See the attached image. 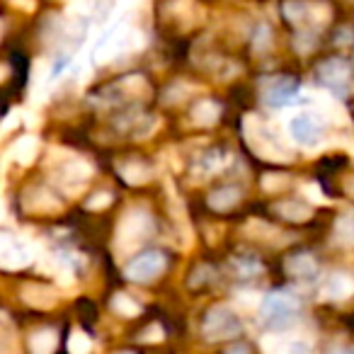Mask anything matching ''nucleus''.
<instances>
[{"instance_id": "nucleus-8", "label": "nucleus", "mask_w": 354, "mask_h": 354, "mask_svg": "<svg viewBox=\"0 0 354 354\" xmlns=\"http://www.w3.org/2000/svg\"><path fill=\"white\" fill-rule=\"evenodd\" d=\"M286 272L301 281H313L318 277V262L308 252H296V255L286 257Z\"/></svg>"}, {"instance_id": "nucleus-12", "label": "nucleus", "mask_w": 354, "mask_h": 354, "mask_svg": "<svg viewBox=\"0 0 354 354\" xmlns=\"http://www.w3.org/2000/svg\"><path fill=\"white\" fill-rule=\"evenodd\" d=\"M32 352L35 354H51L56 349V333L51 330H41L32 337Z\"/></svg>"}, {"instance_id": "nucleus-13", "label": "nucleus", "mask_w": 354, "mask_h": 354, "mask_svg": "<svg viewBox=\"0 0 354 354\" xmlns=\"http://www.w3.org/2000/svg\"><path fill=\"white\" fill-rule=\"evenodd\" d=\"M192 117L197 119L199 124H212L214 119L218 117V104H214L212 100H202V102L194 104Z\"/></svg>"}, {"instance_id": "nucleus-28", "label": "nucleus", "mask_w": 354, "mask_h": 354, "mask_svg": "<svg viewBox=\"0 0 354 354\" xmlns=\"http://www.w3.org/2000/svg\"><path fill=\"white\" fill-rule=\"evenodd\" d=\"M122 354H129V352H122Z\"/></svg>"}, {"instance_id": "nucleus-21", "label": "nucleus", "mask_w": 354, "mask_h": 354, "mask_svg": "<svg viewBox=\"0 0 354 354\" xmlns=\"http://www.w3.org/2000/svg\"><path fill=\"white\" fill-rule=\"evenodd\" d=\"M284 354H310V344L306 339H289Z\"/></svg>"}, {"instance_id": "nucleus-19", "label": "nucleus", "mask_w": 354, "mask_h": 354, "mask_svg": "<svg viewBox=\"0 0 354 354\" xmlns=\"http://www.w3.org/2000/svg\"><path fill=\"white\" fill-rule=\"evenodd\" d=\"M35 153H37V141L32 136L22 138V141L17 143V148H15V156L20 158V162H30L32 158H35Z\"/></svg>"}, {"instance_id": "nucleus-20", "label": "nucleus", "mask_w": 354, "mask_h": 354, "mask_svg": "<svg viewBox=\"0 0 354 354\" xmlns=\"http://www.w3.org/2000/svg\"><path fill=\"white\" fill-rule=\"evenodd\" d=\"M236 267H238V272H241L243 277H252V274H257V272H262V265L255 260V257H236Z\"/></svg>"}, {"instance_id": "nucleus-18", "label": "nucleus", "mask_w": 354, "mask_h": 354, "mask_svg": "<svg viewBox=\"0 0 354 354\" xmlns=\"http://www.w3.org/2000/svg\"><path fill=\"white\" fill-rule=\"evenodd\" d=\"M90 347H93V342H90V337L85 333H80V330H75L73 335H71L68 339V349L71 354H88Z\"/></svg>"}, {"instance_id": "nucleus-7", "label": "nucleus", "mask_w": 354, "mask_h": 354, "mask_svg": "<svg viewBox=\"0 0 354 354\" xmlns=\"http://www.w3.org/2000/svg\"><path fill=\"white\" fill-rule=\"evenodd\" d=\"M32 262V250L22 241L12 236L0 233V267H8V270H17V267H25Z\"/></svg>"}, {"instance_id": "nucleus-5", "label": "nucleus", "mask_w": 354, "mask_h": 354, "mask_svg": "<svg viewBox=\"0 0 354 354\" xmlns=\"http://www.w3.org/2000/svg\"><path fill=\"white\" fill-rule=\"evenodd\" d=\"M301 95V85L296 83L294 78H274L265 85V104L272 109H281V107H289L299 100Z\"/></svg>"}, {"instance_id": "nucleus-27", "label": "nucleus", "mask_w": 354, "mask_h": 354, "mask_svg": "<svg viewBox=\"0 0 354 354\" xmlns=\"http://www.w3.org/2000/svg\"><path fill=\"white\" fill-rule=\"evenodd\" d=\"M0 218H3V212H0Z\"/></svg>"}, {"instance_id": "nucleus-2", "label": "nucleus", "mask_w": 354, "mask_h": 354, "mask_svg": "<svg viewBox=\"0 0 354 354\" xmlns=\"http://www.w3.org/2000/svg\"><path fill=\"white\" fill-rule=\"evenodd\" d=\"M289 136L301 148H315L325 136V122L315 112H299L289 119Z\"/></svg>"}, {"instance_id": "nucleus-1", "label": "nucleus", "mask_w": 354, "mask_h": 354, "mask_svg": "<svg viewBox=\"0 0 354 354\" xmlns=\"http://www.w3.org/2000/svg\"><path fill=\"white\" fill-rule=\"evenodd\" d=\"M301 310V301L294 291L277 289L270 291L265 299L260 301V318L270 330H284L296 320Z\"/></svg>"}, {"instance_id": "nucleus-16", "label": "nucleus", "mask_w": 354, "mask_h": 354, "mask_svg": "<svg viewBox=\"0 0 354 354\" xmlns=\"http://www.w3.org/2000/svg\"><path fill=\"white\" fill-rule=\"evenodd\" d=\"M335 233H337V241L344 243V245H352L354 243V218L352 216H342L335 226Z\"/></svg>"}, {"instance_id": "nucleus-11", "label": "nucleus", "mask_w": 354, "mask_h": 354, "mask_svg": "<svg viewBox=\"0 0 354 354\" xmlns=\"http://www.w3.org/2000/svg\"><path fill=\"white\" fill-rule=\"evenodd\" d=\"M274 212L279 216L289 218V221H308L310 218V207H306L301 202H281L274 207Z\"/></svg>"}, {"instance_id": "nucleus-22", "label": "nucleus", "mask_w": 354, "mask_h": 354, "mask_svg": "<svg viewBox=\"0 0 354 354\" xmlns=\"http://www.w3.org/2000/svg\"><path fill=\"white\" fill-rule=\"evenodd\" d=\"M267 41H270V30H267L265 25L257 27V37H255V49L262 51L267 46Z\"/></svg>"}, {"instance_id": "nucleus-17", "label": "nucleus", "mask_w": 354, "mask_h": 354, "mask_svg": "<svg viewBox=\"0 0 354 354\" xmlns=\"http://www.w3.org/2000/svg\"><path fill=\"white\" fill-rule=\"evenodd\" d=\"M112 306H114V308H117L122 315H138V313H141V306H138L133 299H129L127 294H117V296H114Z\"/></svg>"}, {"instance_id": "nucleus-14", "label": "nucleus", "mask_w": 354, "mask_h": 354, "mask_svg": "<svg viewBox=\"0 0 354 354\" xmlns=\"http://www.w3.org/2000/svg\"><path fill=\"white\" fill-rule=\"evenodd\" d=\"M226 162V158H223L221 151H216V148H212V151H207L202 158H197V167L202 172H214L218 170V167Z\"/></svg>"}, {"instance_id": "nucleus-24", "label": "nucleus", "mask_w": 354, "mask_h": 354, "mask_svg": "<svg viewBox=\"0 0 354 354\" xmlns=\"http://www.w3.org/2000/svg\"><path fill=\"white\" fill-rule=\"evenodd\" d=\"M97 197H100V199H97V202H95V199H93V202H90V204H88V207H90V209H95V207H104V204H107V202H109V197H107V194H97Z\"/></svg>"}, {"instance_id": "nucleus-23", "label": "nucleus", "mask_w": 354, "mask_h": 354, "mask_svg": "<svg viewBox=\"0 0 354 354\" xmlns=\"http://www.w3.org/2000/svg\"><path fill=\"white\" fill-rule=\"evenodd\" d=\"M68 64H71V61L66 59V56H64V59H59V61H56V64H54V68H51V78H59V75L64 73L66 68H68Z\"/></svg>"}, {"instance_id": "nucleus-6", "label": "nucleus", "mask_w": 354, "mask_h": 354, "mask_svg": "<svg viewBox=\"0 0 354 354\" xmlns=\"http://www.w3.org/2000/svg\"><path fill=\"white\" fill-rule=\"evenodd\" d=\"M315 75H318L320 83L328 85L330 90H335V93H344L347 85H349V80H352V66H349L344 59H328L318 66Z\"/></svg>"}, {"instance_id": "nucleus-4", "label": "nucleus", "mask_w": 354, "mask_h": 354, "mask_svg": "<svg viewBox=\"0 0 354 354\" xmlns=\"http://www.w3.org/2000/svg\"><path fill=\"white\" fill-rule=\"evenodd\" d=\"M165 255L158 250H151V252H141L138 257H133L131 262L127 265V277L131 281H151L156 279L158 274H162L165 270Z\"/></svg>"}, {"instance_id": "nucleus-25", "label": "nucleus", "mask_w": 354, "mask_h": 354, "mask_svg": "<svg viewBox=\"0 0 354 354\" xmlns=\"http://www.w3.org/2000/svg\"><path fill=\"white\" fill-rule=\"evenodd\" d=\"M226 354H248V349H245V347H243V344H241V347H233V349H228Z\"/></svg>"}, {"instance_id": "nucleus-15", "label": "nucleus", "mask_w": 354, "mask_h": 354, "mask_svg": "<svg viewBox=\"0 0 354 354\" xmlns=\"http://www.w3.org/2000/svg\"><path fill=\"white\" fill-rule=\"evenodd\" d=\"M284 15H286V20H289V22L299 25V22H304L306 17L310 15V10H308V6H306V3H296V0H289V3L284 6Z\"/></svg>"}, {"instance_id": "nucleus-9", "label": "nucleus", "mask_w": 354, "mask_h": 354, "mask_svg": "<svg viewBox=\"0 0 354 354\" xmlns=\"http://www.w3.org/2000/svg\"><path fill=\"white\" fill-rule=\"evenodd\" d=\"M354 294V279L344 272H335L323 284V296L330 301H344Z\"/></svg>"}, {"instance_id": "nucleus-10", "label": "nucleus", "mask_w": 354, "mask_h": 354, "mask_svg": "<svg viewBox=\"0 0 354 354\" xmlns=\"http://www.w3.org/2000/svg\"><path fill=\"white\" fill-rule=\"evenodd\" d=\"M238 202H241L238 187H221L209 197V204H212V209H216V212H228V209L236 207Z\"/></svg>"}, {"instance_id": "nucleus-26", "label": "nucleus", "mask_w": 354, "mask_h": 354, "mask_svg": "<svg viewBox=\"0 0 354 354\" xmlns=\"http://www.w3.org/2000/svg\"><path fill=\"white\" fill-rule=\"evenodd\" d=\"M335 354H354V352H349V349H342V352H335Z\"/></svg>"}, {"instance_id": "nucleus-3", "label": "nucleus", "mask_w": 354, "mask_h": 354, "mask_svg": "<svg viewBox=\"0 0 354 354\" xmlns=\"http://www.w3.org/2000/svg\"><path fill=\"white\" fill-rule=\"evenodd\" d=\"M202 330L209 339H231L236 335H241L243 323L238 318V313H233L228 306H216V308H212L207 313Z\"/></svg>"}]
</instances>
